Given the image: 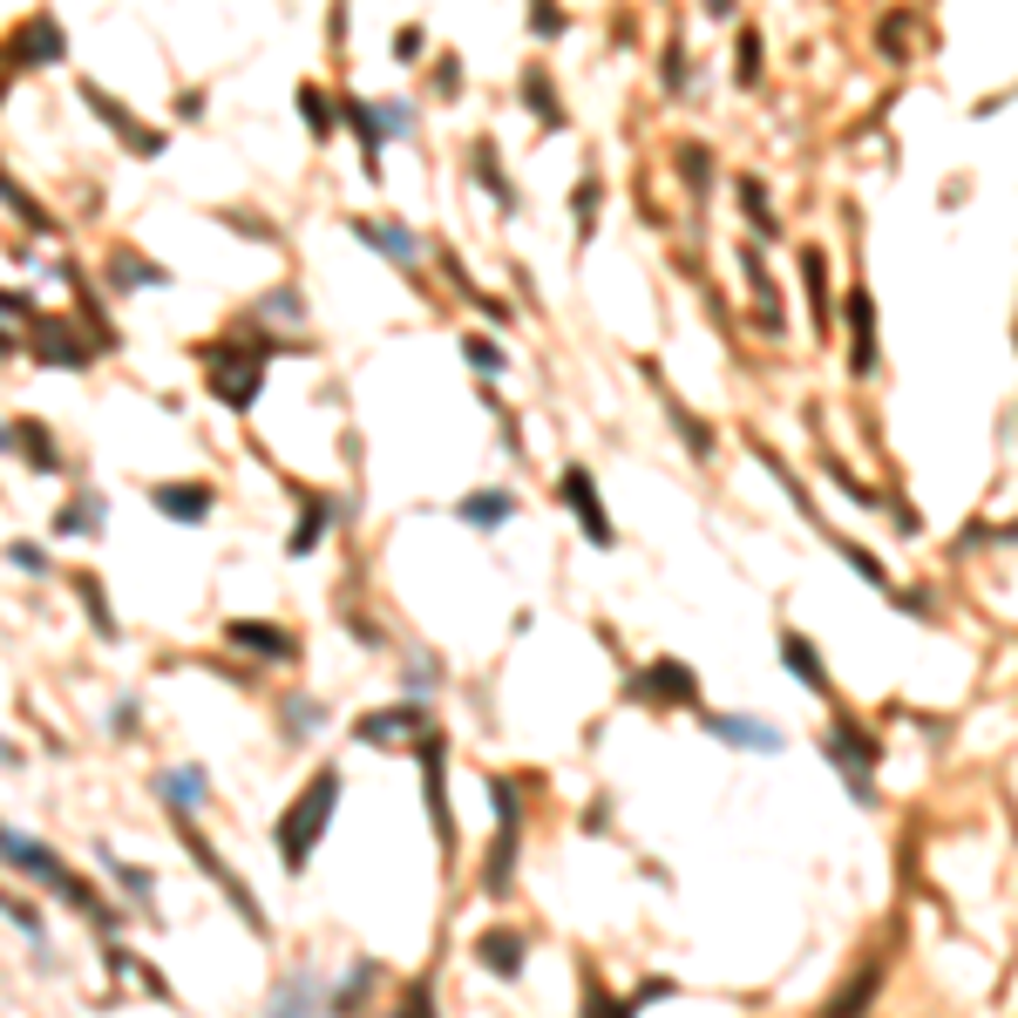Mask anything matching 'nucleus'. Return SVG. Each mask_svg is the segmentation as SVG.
<instances>
[{
    "mask_svg": "<svg viewBox=\"0 0 1018 1018\" xmlns=\"http://www.w3.org/2000/svg\"><path fill=\"white\" fill-rule=\"evenodd\" d=\"M265 1018H327V992H320V977H286L279 992H272V1005H265Z\"/></svg>",
    "mask_w": 1018,
    "mask_h": 1018,
    "instance_id": "5",
    "label": "nucleus"
},
{
    "mask_svg": "<svg viewBox=\"0 0 1018 1018\" xmlns=\"http://www.w3.org/2000/svg\"><path fill=\"white\" fill-rule=\"evenodd\" d=\"M849 320H855V367H870V361H876V306L855 292V299H849Z\"/></svg>",
    "mask_w": 1018,
    "mask_h": 1018,
    "instance_id": "13",
    "label": "nucleus"
},
{
    "mask_svg": "<svg viewBox=\"0 0 1018 1018\" xmlns=\"http://www.w3.org/2000/svg\"><path fill=\"white\" fill-rule=\"evenodd\" d=\"M395 1018H435V1011H428V985H408V998L395 1005Z\"/></svg>",
    "mask_w": 1018,
    "mask_h": 1018,
    "instance_id": "23",
    "label": "nucleus"
},
{
    "mask_svg": "<svg viewBox=\"0 0 1018 1018\" xmlns=\"http://www.w3.org/2000/svg\"><path fill=\"white\" fill-rule=\"evenodd\" d=\"M156 509L177 517V523H204L211 517V489L204 483H164V489H156Z\"/></svg>",
    "mask_w": 1018,
    "mask_h": 1018,
    "instance_id": "8",
    "label": "nucleus"
},
{
    "mask_svg": "<svg viewBox=\"0 0 1018 1018\" xmlns=\"http://www.w3.org/2000/svg\"><path fill=\"white\" fill-rule=\"evenodd\" d=\"M34 55H42V62H55L62 55V27L42 14V21H27L21 34H14V48H8V62H34Z\"/></svg>",
    "mask_w": 1018,
    "mask_h": 1018,
    "instance_id": "10",
    "label": "nucleus"
},
{
    "mask_svg": "<svg viewBox=\"0 0 1018 1018\" xmlns=\"http://www.w3.org/2000/svg\"><path fill=\"white\" fill-rule=\"evenodd\" d=\"M367 985H374V964H354V977H346V992H340V1011H354L367 998Z\"/></svg>",
    "mask_w": 1018,
    "mask_h": 1018,
    "instance_id": "20",
    "label": "nucleus"
},
{
    "mask_svg": "<svg viewBox=\"0 0 1018 1018\" xmlns=\"http://www.w3.org/2000/svg\"><path fill=\"white\" fill-rule=\"evenodd\" d=\"M0 761H14V748H8V740H0Z\"/></svg>",
    "mask_w": 1018,
    "mask_h": 1018,
    "instance_id": "28",
    "label": "nucleus"
},
{
    "mask_svg": "<svg viewBox=\"0 0 1018 1018\" xmlns=\"http://www.w3.org/2000/svg\"><path fill=\"white\" fill-rule=\"evenodd\" d=\"M829 754H836V767H842V781H849V795L855 801H876V788H870V761H876V748L855 727H836L829 733Z\"/></svg>",
    "mask_w": 1018,
    "mask_h": 1018,
    "instance_id": "4",
    "label": "nucleus"
},
{
    "mask_svg": "<svg viewBox=\"0 0 1018 1018\" xmlns=\"http://www.w3.org/2000/svg\"><path fill=\"white\" fill-rule=\"evenodd\" d=\"M258 361H265V346H218V361H211V387L231 401V408H252V395H258Z\"/></svg>",
    "mask_w": 1018,
    "mask_h": 1018,
    "instance_id": "3",
    "label": "nucleus"
},
{
    "mask_svg": "<svg viewBox=\"0 0 1018 1018\" xmlns=\"http://www.w3.org/2000/svg\"><path fill=\"white\" fill-rule=\"evenodd\" d=\"M509 509H517V502H509L502 489H483L476 502H462V517H468V523H502V517H509Z\"/></svg>",
    "mask_w": 1018,
    "mask_h": 1018,
    "instance_id": "17",
    "label": "nucleus"
},
{
    "mask_svg": "<svg viewBox=\"0 0 1018 1018\" xmlns=\"http://www.w3.org/2000/svg\"><path fill=\"white\" fill-rule=\"evenodd\" d=\"M781 652H788V673H795L801 686H815V693L829 686V673H821V652H815L808 639H795V632H788V639H781Z\"/></svg>",
    "mask_w": 1018,
    "mask_h": 1018,
    "instance_id": "12",
    "label": "nucleus"
},
{
    "mask_svg": "<svg viewBox=\"0 0 1018 1018\" xmlns=\"http://www.w3.org/2000/svg\"><path fill=\"white\" fill-rule=\"evenodd\" d=\"M584 1018H632V1005H611L605 992H591V1005H584Z\"/></svg>",
    "mask_w": 1018,
    "mask_h": 1018,
    "instance_id": "25",
    "label": "nucleus"
},
{
    "mask_svg": "<svg viewBox=\"0 0 1018 1018\" xmlns=\"http://www.w3.org/2000/svg\"><path fill=\"white\" fill-rule=\"evenodd\" d=\"M699 720H707V733L733 740V748H761V754H781V733H774V727H761V720H733V713H699Z\"/></svg>",
    "mask_w": 1018,
    "mask_h": 1018,
    "instance_id": "7",
    "label": "nucleus"
},
{
    "mask_svg": "<svg viewBox=\"0 0 1018 1018\" xmlns=\"http://www.w3.org/2000/svg\"><path fill=\"white\" fill-rule=\"evenodd\" d=\"M156 788H164L170 801H204V774H198V767H177V774L156 781Z\"/></svg>",
    "mask_w": 1018,
    "mask_h": 1018,
    "instance_id": "18",
    "label": "nucleus"
},
{
    "mask_svg": "<svg viewBox=\"0 0 1018 1018\" xmlns=\"http://www.w3.org/2000/svg\"><path fill=\"white\" fill-rule=\"evenodd\" d=\"M0 910H8V917H14V923L27 930V937H42V917H34V910L21 904V896H0Z\"/></svg>",
    "mask_w": 1018,
    "mask_h": 1018,
    "instance_id": "22",
    "label": "nucleus"
},
{
    "mask_svg": "<svg viewBox=\"0 0 1018 1018\" xmlns=\"http://www.w3.org/2000/svg\"><path fill=\"white\" fill-rule=\"evenodd\" d=\"M231 645H252V652H272V659H292V639L272 632V624H231Z\"/></svg>",
    "mask_w": 1018,
    "mask_h": 1018,
    "instance_id": "15",
    "label": "nucleus"
},
{
    "mask_svg": "<svg viewBox=\"0 0 1018 1018\" xmlns=\"http://www.w3.org/2000/svg\"><path fill=\"white\" fill-rule=\"evenodd\" d=\"M0 449H8V428H0Z\"/></svg>",
    "mask_w": 1018,
    "mask_h": 1018,
    "instance_id": "29",
    "label": "nucleus"
},
{
    "mask_svg": "<svg viewBox=\"0 0 1018 1018\" xmlns=\"http://www.w3.org/2000/svg\"><path fill=\"white\" fill-rule=\"evenodd\" d=\"M421 767H428V815H435V836L449 849L455 829H449V795H442V740H421Z\"/></svg>",
    "mask_w": 1018,
    "mask_h": 1018,
    "instance_id": "9",
    "label": "nucleus"
},
{
    "mask_svg": "<svg viewBox=\"0 0 1018 1018\" xmlns=\"http://www.w3.org/2000/svg\"><path fill=\"white\" fill-rule=\"evenodd\" d=\"M476 958H483L489 971H502V977H517V971H523V937H509V930H489L483 944H476Z\"/></svg>",
    "mask_w": 1018,
    "mask_h": 1018,
    "instance_id": "11",
    "label": "nucleus"
},
{
    "mask_svg": "<svg viewBox=\"0 0 1018 1018\" xmlns=\"http://www.w3.org/2000/svg\"><path fill=\"white\" fill-rule=\"evenodd\" d=\"M468 361H476V367H489V374L502 367V354H496V346H483V340H468Z\"/></svg>",
    "mask_w": 1018,
    "mask_h": 1018,
    "instance_id": "26",
    "label": "nucleus"
},
{
    "mask_svg": "<svg viewBox=\"0 0 1018 1018\" xmlns=\"http://www.w3.org/2000/svg\"><path fill=\"white\" fill-rule=\"evenodd\" d=\"M564 502L577 509L584 536H591V543H611V523H605V509H598V496H591V476H584V468H564Z\"/></svg>",
    "mask_w": 1018,
    "mask_h": 1018,
    "instance_id": "6",
    "label": "nucleus"
},
{
    "mask_svg": "<svg viewBox=\"0 0 1018 1018\" xmlns=\"http://www.w3.org/2000/svg\"><path fill=\"white\" fill-rule=\"evenodd\" d=\"M863 998H876V971L849 977V998H836V1005H829V1018H855V1011H863Z\"/></svg>",
    "mask_w": 1018,
    "mask_h": 1018,
    "instance_id": "19",
    "label": "nucleus"
},
{
    "mask_svg": "<svg viewBox=\"0 0 1018 1018\" xmlns=\"http://www.w3.org/2000/svg\"><path fill=\"white\" fill-rule=\"evenodd\" d=\"M401 733H421V707H395L380 720H361V740H401Z\"/></svg>",
    "mask_w": 1018,
    "mask_h": 1018,
    "instance_id": "14",
    "label": "nucleus"
},
{
    "mask_svg": "<svg viewBox=\"0 0 1018 1018\" xmlns=\"http://www.w3.org/2000/svg\"><path fill=\"white\" fill-rule=\"evenodd\" d=\"M299 109H306V123H312V130H320V136L333 130V115H327V102H320V89H299Z\"/></svg>",
    "mask_w": 1018,
    "mask_h": 1018,
    "instance_id": "21",
    "label": "nucleus"
},
{
    "mask_svg": "<svg viewBox=\"0 0 1018 1018\" xmlns=\"http://www.w3.org/2000/svg\"><path fill=\"white\" fill-rule=\"evenodd\" d=\"M652 686H659V693H673V699H679V693H693V679L679 673V665H659V679H652Z\"/></svg>",
    "mask_w": 1018,
    "mask_h": 1018,
    "instance_id": "24",
    "label": "nucleus"
},
{
    "mask_svg": "<svg viewBox=\"0 0 1018 1018\" xmlns=\"http://www.w3.org/2000/svg\"><path fill=\"white\" fill-rule=\"evenodd\" d=\"M115 876H123V889H130V896H150V876H143V870H115Z\"/></svg>",
    "mask_w": 1018,
    "mask_h": 1018,
    "instance_id": "27",
    "label": "nucleus"
},
{
    "mask_svg": "<svg viewBox=\"0 0 1018 1018\" xmlns=\"http://www.w3.org/2000/svg\"><path fill=\"white\" fill-rule=\"evenodd\" d=\"M333 801H340V774L327 767V774H312V781H306V795L286 808V821H279V855H286V870H292V876L306 870V855H312V842H320Z\"/></svg>",
    "mask_w": 1018,
    "mask_h": 1018,
    "instance_id": "1",
    "label": "nucleus"
},
{
    "mask_svg": "<svg viewBox=\"0 0 1018 1018\" xmlns=\"http://www.w3.org/2000/svg\"><path fill=\"white\" fill-rule=\"evenodd\" d=\"M0 855H8L14 870H27L34 883H48V889L62 896V904H75V910H89V904H96V896H89L82 883H75V876H68V870L55 863V855H48L42 842H27V836H14V829H0Z\"/></svg>",
    "mask_w": 1018,
    "mask_h": 1018,
    "instance_id": "2",
    "label": "nucleus"
},
{
    "mask_svg": "<svg viewBox=\"0 0 1018 1018\" xmlns=\"http://www.w3.org/2000/svg\"><path fill=\"white\" fill-rule=\"evenodd\" d=\"M361 239H367V245H380L387 258H401V265H414V252H421V245L408 239V231H395V224H361Z\"/></svg>",
    "mask_w": 1018,
    "mask_h": 1018,
    "instance_id": "16",
    "label": "nucleus"
}]
</instances>
